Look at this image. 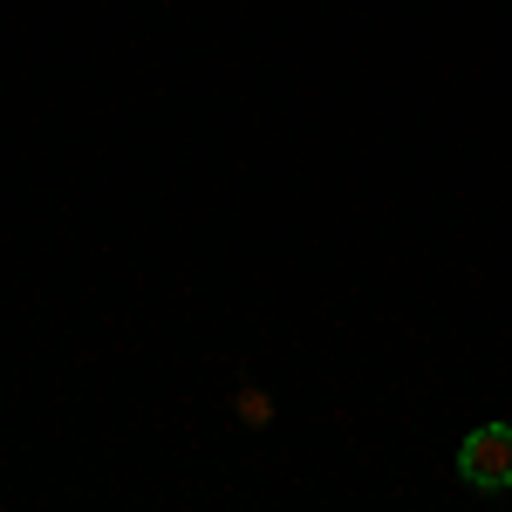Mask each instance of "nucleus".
<instances>
[{
  "label": "nucleus",
  "mask_w": 512,
  "mask_h": 512,
  "mask_svg": "<svg viewBox=\"0 0 512 512\" xmlns=\"http://www.w3.org/2000/svg\"><path fill=\"white\" fill-rule=\"evenodd\" d=\"M458 478L478 492H506L512 485V424H478L458 444Z\"/></svg>",
  "instance_id": "obj_1"
}]
</instances>
